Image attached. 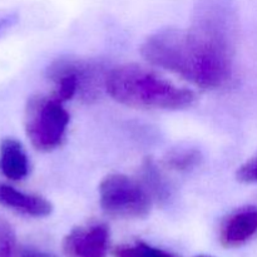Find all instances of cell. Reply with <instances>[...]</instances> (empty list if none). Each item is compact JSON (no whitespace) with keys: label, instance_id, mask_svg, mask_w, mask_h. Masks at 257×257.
Wrapping results in <instances>:
<instances>
[{"label":"cell","instance_id":"cell-11","mask_svg":"<svg viewBox=\"0 0 257 257\" xmlns=\"http://www.w3.org/2000/svg\"><path fill=\"white\" fill-rule=\"evenodd\" d=\"M115 257H176L172 253L162 250V248L153 247L148 243L137 241L131 245L118 246L114 250Z\"/></svg>","mask_w":257,"mask_h":257},{"label":"cell","instance_id":"cell-6","mask_svg":"<svg viewBox=\"0 0 257 257\" xmlns=\"http://www.w3.org/2000/svg\"><path fill=\"white\" fill-rule=\"evenodd\" d=\"M257 236V206H245L231 212L220 226L218 238L223 247L235 248Z\"/></svg>","mask_w":257,"mask_h":257},{"label":"cell","instance_id":"cell-7","mask_svg":"<svg viewBox=\"0 0 257 257\" xmlns=\"http://www.w3.org/2000/svg\"><path fill=\"white\" fill-rule=\"evenodd\" d=\"M0 206L30 217H47L53 211L52 203L42 196L22 192L3 182H0Z\"/></svg>","mask_w":257,"mask_h":257},{"label":"cell","instance_id":"cell-14","mask_svg":"<svg viewBox=\"0 0 257 257\" xmlns=\"http://www.w3.org/2000/svg\"><path fill=\"white\" fill-rule=\"evenodd\" d=\"M18 17L17 13L14 12H3L0 13V37L4 34L7 30H9L10 28L14 27L17 24Z\"/></svg>","mask_w":257,"mask_h":257},{"label":"cell","instance_id":"cell-1","mask_svg":"<svg viewBox=\"0 0 257 257\" xmlns=\"http://www.w3.org/2000/svg\"><path fill=\"white\" fill-rule=\"evenodd\" d=\"M233 0H196L183 35V79L218 89L232 77L236 37Z\"/></svg>","mask_w":257,"mask_h":257},{"label":"cell","instance_id":"cell-2","mask_svg":"<svg viewBox=\"0 0 257 257\" xmlns=\"http://www.w3.org/2000/svg\"><path fill=\"white\" fill-rule=\"evenodd\" d=\"M105 90L115 102L143 109H183L196 100L192 90L177 87L138 64H123L108 70Z\"/></svg>","mask_w":257,"mask_h":257},{"label":"cell","instance_id":"cell-10","mask_svg":"<svg viewBox=\"0 0 257 257\" xmlns=\"http://www.w3.org/2000/svg\"><path fill=\"white\" fill-rule=\"evenodd\" d=\"M202 153L197 148L180 147L168 151L162 163L166 168L175 172H188L201 165Z\"/></svg>","mask_w":257,"mask_h":257},{"label":"cell","instance_id":"cell-9","mask_svg":"<svg viewBox=\"0 0 257 257\" xmlns=\"http://www.w3.org/2000/svg\"><path fill=\"white\" fill-rule=\"evenodd\" d=\"M141 183L145 186L153 201L163 203L170 198V186L153 160L147 158L143 162L142 168H141Z\"/></svg>","mask_w":257,"mask_h":257},{"label":"cell","instance_id":"cell-8","mask_svg":"<svg viewBox=\"0 0 257 257\" xmlns=\"http://www.w3.org/2000/svg\"><path fill=\"white\" fill-rule=\"evenodd\" d=\"M27 152L19 141L4 138L0 143V173L10 181H22L29 175Z\"/></svg>","mask_w":257,"mask_h":257},{"label":"cell","instance_id":"cell-13","mask_svg":"<svg viewBox=\"0 0 257 257\" xmlns=\"http://www.w3.org/2000/svg\"><path fill=\"white\" fill-rule=\"evenodd\" d=\"M236 178L242 183H257V153L238 167Z\"/></svg>","mask_w":257,"mask_h":257},{"label":"cell","instance_id":"cell-3","mask_svg":"<svg viewBox=\"0 0 257 257\" xmlns=\"http://www.w3.org/2000/svg\"><path fill=\"white\" fill-rule=\"evenodd\" d=\"M69 119L64 103L52 95H33L25 105V133L40 152H50L63 145Z\"/></svg>","mask_w":257,"mask_h":257},{"label":"cell","instance_id":"cell-15","mask_svg":"<svg viewBox=\"0 0 257 257\" xmlns=\"http://www.w3.org/2000/svg\"><path fill=\"white\" fill-rule=\"evenodd\" d=\"M19 257H57L54 253L35 247H24L19 251Z\"/></svg>","mask_w":257,"mask_h":257},{"label":"cell","instance_id":"cell-16","mask_svg":"<svg viewBox=\"0 0 257 257\" xmlns=\"http://www.w3.org/2000/svg\"><path fill=\"white\" fill-rule=\"evenodd\" d=\"M196 257H210V256H205V255H200V256H196Z\"/></svg>","mask_w":257,"mask_h":257},{"label":"cell","instance_id":"cell-12","mask_svg":"<svg viewBox=\"0 0 257 257\" xmlns=\"http://www.w3.org/2000/svg\"><path fill=\"white\" fill-rule=\"evenodd\" d=\"M0 257H19L14 228L2 216H0Z\"/></svg>","mask_w":257,"mask_h":257},{"label":"cell","instance_id":"cell-5","mask_svg":"<svg viewBox=\"0 0 257 257\" xmlns=\"http://www.w3.org/2000/svg\"><path fill=\"white\" fill-rule=\"evenodd\" d=\"M109 236L105 223L75 227L63 240V251L67 257H107Z\"/></svg>","mask_w":257,"mask_h":257},{"label":"cell","instance_id":"cell-4","mask_svg":"<svg viewBox=\"0 0 257 257\" xmlns=\"http://www.w3.org/2000/svg\"><path fill=\"white\" fill-rule=\"evenodd\" d=\"M99 203L102 210L112 217L143 218L151 212L153 200L141 181L113 173L100 182Z\"/></svg>","mask_w":257,"mask_h":257}]
</instances>
